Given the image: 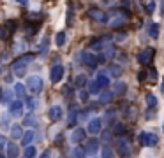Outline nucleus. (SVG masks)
I'll use <instances>...</instances> for the list:
<instances>
[{"mask_svg": "<svg viewBox=\"0 0 164 158\" xmlns=\"http://www.w3.org/2000/svg\"><path fill=\"white\" fill-rule=\"evenodd\" d=\"M148 67H150V65H148ZM147 79H150L152 83L157 81V70H155L153 67H150V69H148V72H147Z\"/></svg>", "mask_w": 164, "mask_h": 158, "instance_id": "35", "label": "nucleus"}, {"mask_svg": "<svg viewBox=\"0 0 164 158\" xmlns=\"http://www.w3.org/2000/svg\"><path fill=\"white\" fill-rule=\"evenodd\" d=\"M97 149H99V141L95 137H90L87 142V147H85V155H97Z\"/></svg>", "mask_w": 164, "mask_h": 158, "instance_id": "12", "label": "nucleus"}, {"mask_svg": "<svg viewBox=\"0 0 164 158\" xmlns=\"http://www.w3.org/2000/svg\"><path fill=\"white\" fill-rule=\"evenodd\" d=\"M145 102H147L148 109H155V107H157V98H155V95H152V93H148L147 97H145Z\"/></svg>", "mask_w": 164, "mask_h": 158, "instance_id": "23", "label": "nucleus"}, {"mask_svg": "<svg viewBox=\"0 0 164 158\" xmlns=\"http://www.w3.org/2000/svg\"><path fill=\"white\" fill-rule=\"evenodd\" d=\"M49 118L53 121H60L64 118V109H62L60 105H53V107H49Z\"/></svg>", "mask_w": 164, "mask_h": 158, "instance_id": "14", "label": "nucleus"}, {"mask_svg": "<svg viewBox=\"0 0 164 158\" xmlns=\"http://www.w3.org/2000/svg\"><path fill=\"white\" fill-rule=\"evenodd\" d=\"M85 134H87V130H85V128H74V132L71 134L72 144H80V142L85 141V137H87Z\"/></svg>", "mask_w": 164, "mask_h": 158, "instance_id": "13", "label": "nucleus"}, {"mask_svg": "<svg viewBox=\"0 0 164 158\" xmlns=\"http://www.w3.org/2000/svg\"><path fill=\"white\" fill-rule=\"evenodd\" d=\"M99 90H101V88H99V84L95 81H90V83H88V93H90V95H97Z\"/></svg>", "mask_w": 164, "mask_h": 158, "instance_id": "33", "label": "nucleus"}, {"mask_svg": "<svg viewBox=\"0 0 164 158\" xmlns=\"http://www.w3.org/2000/svg\"><path fill=\"white\" fill-rule=\"evenodd\" d=\"M88 97H90V93L87 90H80V100L81 102H88Z\"/></svg>", "mask_w": 164, "mask_h": 158, "instance_id": "42", "label": "nucleus"}, {"mask_svg": "<svg viewBox=\"0 0 164 158\" xmlns=\"http://www.w3.org/2000/svg\"><path fill=\"white\" fill-rule=\"evenodd\" d=\"M116 149H118V153H120L122 156H129L131 155V141H129V137L127 135H118L116 137Z\"/></svg>", "mask_w": 164, "mask_h": 158, "instance_id": "1", "label": "nucleus"}, {"mask_svg": "<svg viewBox=\"0 0 164 158\" xmlns=\"http://www.w3.org/2000/svg\"><path fill=\"white\" fill-rule=\"evenodd\" d=\"M12 95H14V93L4 92V95H2V102H11V100H12Z\"/></svg>", "mask_w": 164, "mask_h": 158, "instance_id": "43", "label": "nucleus"}, {"mask_svg": "<svg viewBox=\"0 0 164 158\" xmlns=\"http://www.w3.org/2000/svg\"><path fill=\"white\" fill-rule=\"evenodd\" d=\"M125 95L127 93V84L125 83H122V81H116L115 84H113V95Z\"/></svg>", "mask_w": 164, "mask_h": 158, "instance_id": "16", "label": "nucleus"}, {"mask_svg": "<svg viewBox=\"0 0 164 158\" xmlns=\"http://www.w3.org/2000/svg\"><path fill=\"white\" fill-rule=\"evenodd\" d=\"M0 39H4V41L9 39V32L6 30V27H0Z\"/></svg>", "mask_w": 164, "mask_h": 158, "instance_id": "44", "label": "nucleus"}, {"mask_svg": "<svg viewBox=\"0 0 164 158\" xmlns=\"http://www.w3.org/2000/svg\"><path fill=\"white\" fill-rule=\"evenodd\" d=\"M4 27H6V30L9 32V35H11V33L18 28V25H16V21H7V23H4Z\"/></svg>", "mask_w": 164, "mask_h": 158, "instance_id": "36", "label": "nucleus"}, {"mask_svg": "<svg viewBox=\"0 0 164 158\" xmlns=\"http://www.w3.org/2000/svg\"><path fill=\"white\" fill-rule=\"evenodd\" d=\"M25 104H27V109H30V111H34L35 109V105H37L35 98H32V97H28L27 100H25Z\"/></svg>", "mask_w": 164, "mask_h": 158, "instance_id": "39", "label": "nucleus"}, {"mask_svg": "<svg viewBox=\"0 0 164 158\" xmlns=\"http://www.w3.org/2000/svg\"><path fill=\"white\" fill-rule=\"evenodd\" d=\"M125 37H127V33H118V35H116V42H122V41H125Z\"/></svg>", "mask_w": 164, "mask_h": 158, "instance_id": "51", "label": "nucleus"}, {"mask_svg": "<svg viewBox=\"0 0 164 158\" xmlns=\"http://www.w3.org/2000/svg\"><path fill=\"white\" fill-rule=\"evenodd\" d=\"M113 14H116V16H113L111 19H108V25H109L111 28H122V27H124V23L127 21V18L124 16L120 11L113 12Z\"/></svg>", "mask_w": 164, "mask_h": 158, "instance_id": "8", "label": "nucleus"}, {"mask_svg": "<svg viewBox=\"0 0 164 158\" xmlns=\"http://www.w3.org/2000/svg\"><path fill=\"white\" fill-rule=\"evenodd\" d=\"M62 139H64V135H62V134H58V137H57V139H55V142H57V144H58V142H62Z\"/></svg>", "mask_w": 164, "mask_h": 158, "instance_id": "52", "label": "nucleus"}, {"mask_svg": "<svg viewBox=\"0 0 164 158\" xmlns=\"http://www.w3.org/2000/svg\"><path fill=\"white\" fill-rule=\"evenodd\" d=\"M67 27H72V9H69L67 12Z\"/></svg>", "mask_w": 164, "mask_h": 158, "instance_id": "49", "label": "nucleus"}, {"mask_svg": "<svg viewBox=\"0 0 164 158\" xmlns=\"http://www.w3.org/2000/svg\"><path fill=\"white\" fill-rule=\"evenodd\" d=\"M145 11H147V14H152V12L155 11V4H153V2H150V4L145 7Z\"/></svg>", "mask_w": 164, "mask_h": 158, "instance_id": "46", "label": "nucleus"}, {"mask_svg": "<svg viewBox=\"0 0 164 158\" xmlns=\"http://www.w3.org/2000/svg\"><path fill=\"white\" fill-rule=\"evenodd\" d=\"M124 116H125V120L136 121V118H138V109H136V107H127L125 113H124Z\"/></svg>", "mask_w": 164, "mask_h": 158, "instance_id": "22", "label": "nucleus"}, {"mask_svg": "<svg viewBox=\"0 0 164 158\" xmlns=\"http://www.w3.org/2000/svg\"><path fill=\"white\" fill-rule=\"evenodd\" d=\"M18 4H21V6H27V0H16Z\"/></svg>", "mask_w": 164, "mask_h": 158, "instance_id": "53", "label": "nucleus"}, {"mask_svg": "<svg viewBox=\"0 0 164 158\" xmlns=\"http://www.w3.org/2000/svg\"><path fill=\"white\" fill-rule=\"evenodd\" d=\"M113 100V93L111 92H99V104H102V105H106V104H109Z\"/></svg>", "mask_w": 164, "mask_h": 158, "instance_id": "20", "label": "nucleus"}, {"mask_svg": "<svg viewBox=\"0 0 164 158\" xmlns=\"http://www.w3.org/2000/svg\"><path fill=\"white\" fill-rule=\"evenodd\" d=\"M145 79H147V70H139V72H138V81L143 83Z\"/></svg>", "mask_w": 164, "mask_h": 158, "instance_id": "45", "label": "nucleus"}, {"mask_svg": "<svg viewBox=\"0 0 164 158\" xmlns=\"http://www.w3.org/2000/svg\"><path fill=\"white\" fill-rule=\"evenodd\" d=\"M35 155H37V149H35V146H30V144H27L25 151H23V156H27V158H34Z\"/></svg>", "mask_w": 164, "mask_h": 158, "instance_id": "28", "label": "nucleus"}, {"mask_svg": "<svg viewBox=\"0 0 164 158\" xmlns=\"http://www.w3.org/2000/svg\"><path fill=\"white\" fill-rule=\"evenodd\" d=\"M78 120H80V116H78V107L76 105H71V111H69V121H67V125L71 126V128H74L78 123Z\"/></svg>", "mask_w": 164, "mask_h": 158, "instance_id": "15", "label": "nucleus"}, {"mask_svg": "<svg viewBox=\"0 0 164 158\" xmlns=\"http://www.w3.org/2000/svg\"><path fill=\"white\" fill-rule=\"evenodd\" d=\"M6 144H7V139L4 135H0V149H4V147H6Z\"/></svg>", "mask_w": 164, "mask_h": 158, "instance_id": "50", "label": "nucleus"}, {"mask_svg": "<svg viewBox=\"0 0 164 158\" xmlns=\"http://www.w3.org/2000/svg\"><path fill=\"white\" fill-rule=\"evenodd\" d=\"M102 51H104V53H101V55H102L106 60H108V58H113V56L116 55V48H115V46H108L106 49L102 48Z\"/></svg>", "mask_w": 164, "mask_h": 158, "instance_id": "25", "label": "nucleus"}, {"mask_svg": "<svg viewBox=\"0 0 164 158\" xmlns=\"http://www.w3.org/2000/svg\"><path fill=\"white\" fill-rule=\"evenodd\" d=\"M55 44H57L58 48L66 46V33H64V32H58V33H57V35H55Z\"/></svg>", "mask_w": 164, "mask_h": 158, "instance_id": "31", "label": "nucleus"}, {"mask_svg": "<svg viewBox=\"0 0 164 158\" xmlns=\"http://www.w3.org/2000/svg\"><path fill=\"white\" fill-rule=\"evenodd\" d=\"M2 95H4V90L0 88V102H2Z\"/></svg>", "mask_w": 164, "mask_h": 158, "instance_id": "55", "label": "nucleus"}, {"mask_svg": "<svg viewBox=\"0 0 164 158\" xmlns=\"http://www.w3.org/2000/svg\"><path fill=\"white\" fill-rule=\"evenodd\" d=\"M12 74H14V76H18V77H23L25 74H27V63H25V62H21L20 58H18V60H14V62H12Z\"/></svg>", "mask_w": 164, "mask_h": 158, "instance_id": "9", "label": "nucleus"}, {"mask_svg": "<svg viewBox=\"0 0 164 158\" xmlns=\"http://www.w3.org/2000/svg\"><path fill=\"white\" fill-rule=\"evenodd\" d=\"M81 62H83V65H87L88 69H95L99 65L97 56L93 55V53H88V51H83L81 53Z\"/></svg>", "mask_w": 164, "mask_h": 158, "instance_id": "6", "label": "nucleus"}, {"mask_svg": "<svg viewBox=\"0 0 164 158\" xmlns=\"http://www.w3.org/2000/svg\"><path fill=\"white\" fill-rule=\"evenodd\" d=\"M6 146H7V156H11V158L18 156V146L14 142H7Z\"/></svg>", "mask_w": 164, "mask_h": 158, "instance_id": "26", "label": "nucleus"}, {"mask_svg": "<svg viewBox=\"0 0 164 158\" xmlns=\"http://www.w3.org/2000/svg\"><path fill=\"white\" fill-rule=\"evenodd\" d=\"M101 126H102V120H101V118H93V120L88 121L87 132L90 134V135H95V134H99V132H101Z\"/></svg>", "mask_w": 164, "mask_h": 158, "instance_id": "10", "label": "nucleus"}, {"mask_svg": "<svg viewBox=\"0 0 164 158\" xmlns=\"http://www.w3.org/2000/svg\"><path fill=\"white\" fill-rule=\"evenodd\" d=\"M11 105H9V113H11V116H14V118H20V116L23 114V102L21 100H11Z\"/></svg>", "mask_w": 164, "mask_h": 158, "instance_id": "11", "label": "nucleus"}, {"mask_svg": "<svg viewBox=\"0 0 164 158\" xmlns=\"http://www.w3.org/2000/svg\"><path fill=\"white\" fill-rule=\"evenodd\" d=\"M72 156H78V158L85 156V147H80V146H76L74 149H72Z\"/></svg>", "mask_w": 164, "mask_h": 158, "instance_id": "38", "label": "nucleus"}, {"mask_svg": "<svg viewBox=\"0 0 164 158\" xmlns=\"http://www.w3.org/2000/svg\"><path fill=\"white\" fill-rule=\"evenodd\" d=\"M101 156H104V158H109V156H113V151H111V147L104 146L102 149H101Z\"/></svg>", "mask_w": 164, "mask_h": 158, "instance_id": "41", "label": "nucleus"}, {"mask_svg": "<svg viewBox=\"0 0 164 158\" xmlns=\"http://www.w3.org/2000/svg\"><path fill=\"white\" fill-rule=\"evenodd\" d=\"M0 74H2V65H0Z\"/></svg>", "mask_w": 164, "mask_h": 158, "instance_id": "56", "label": "nucleus"}, {"mask_svg": "<svg viewBox=\"0 0 164 158\" xmlns=\"http://www.w3.org/2000/svg\"><path fill=\"white\" fill-rule=\"evenodd\" d=\"M161 93H164V79H162V84H161Z\"/></svg>", "mask_w": 164, "mask_h": 158, "instance_id": "54", "label": "nucleus"}, {"mask_svg": "<svg viewBox=\"0 0 164 158\" xmlns=\"http://www.w3.org/2000/svg\"><path fill=\"white\" fill-rule=\"evenodd\" d=\"M88 18H92L93 21L102 23V25H108V19H109V16L102 11V9H90V11H88Z\"/></svg>", "mask_w": 164, "mask_h": 158, "instance_id": "4", "label": "nucleus"}, {"mask_svg": "<svg viewBox=\"0 0 164 158\" xmlns=\"http://www.w3.org/2000/svg\"><path fill=\"white\" fill-rule=\"evenodd\" d=\"M14 95L21 98L23 95H25V84H21V83H16V84H14Z\"/></svg>", "mask_w": 164, "mask_h": 158, "instance_id": "32", "label": "nucleus"}, {"mask_svg": "<svg viewBox=\"0 0 164 158\" xmlns=\"http://www.w3.org/2000/svg\"><path fill=\"white\" fill-rule=\"evenodd\" d=\"M113 134H115L116 137H118V135H125V134H127V126L124 125V123H120V121H118V123H115V125H113Z\"/></svg>", "mask_w": 164, "mask_h": 158, "instance_id": "21", "label": "nucleus"}, {"mask_svg": "<svg viewBox=\"0 0 164 158\" xmlns=\"http://www.w3.org/2000/svg\"><path fill=\"white\" fill-rule=\"evenodd\" d=\"M0 126H2V128H4V130H7V128H9V118H2V123H0Z\"/></svg>", "mask_w": 164, "mask_h": 158, "instance_id": "48", "label": "nucleus"}, {"mask_svg": "<svg viewBox=\"0 0 164 158\" xmlns=\"http://www.w3.org/2000/svg\"><path fill=\"white\" fill-rule=\"evenodd\" d=\"M87 81H88V77L85 76V74H80V76H76V79H74V86L83 88L85 84H87Z\"/></svg>", "mask_w": 164, "mask_h": 158, "instance_id": "29", "label": "nucleus"}, {"mask_svg": "<svg viewBox=\"0 0 164 158\" xmlns=\"http://www.w3.org/2000/svg\"><path fill=\"white\" fill-rule=\"evenodd\" d=\"M62 77H64V65L62 63H55L53 69H51V74H49V79H51L53 84H57V83H60Z\"/></svg>", "mask_w": 164, "mask_h": 158, "instance_id": "5", "label": "nucleus"}, {"mask_svg": "<svg viewBox=\"0 0 164 158\" xmlns=\"http://www.w3.org/2000/svg\"><path fill=\"white\" fill-rule=\"evenodd\" d=\"M35 123H37V120H35V116H34L32 111H30V113L23 118V125H25V126H34Z\"/></svg>", "mask_w": 164, "mask_h": 158, "instance_id": "27", "label": "nucleus"}, {"mask_svg": "<svg viewBox=\"0 0 164 158\" xmlns=\"http://www.w3.org/2000/svg\"><path fill=\"white\" fill-rule=\"evenodd\" d=\"M48 49H49V39L46 37L43 42H41V46H39V51H41V55H46V53H48Z\"/></svg>", "mask_w": 164, "mask_h": 158, "instance_id": "34", "label": "nucleus"}, {"mask_svg": "<svg viewBox=\"0 0 164 158\" xmlns=\"http://www.w3.org/2000/svg\"><path fill=\"white\" fill-rule=\"evenodd\" d=\"M104 2H109V0H104Z\"/></svg>", "mask_w": 164, "mask_h": 158, "instance_id": "58", "label": "nucleus"}, {"mask_svg": "<svg viewBox=\"0 0 164 158\" xmlns=\"http://www.w3.org/2000/svg\"><path fill=\"white\" fill-rule=\"evenodd\" d=\"M34 137H35V134H34L32 130L25 132V134H23V135H21V142H23V146H27V144H32Z\"/></svg>", "mask_w": 164, "mask_h": 158, "instance_id": "24", "label": "nucleus"}, {"mask_svg": "<svg viewBox=\"0 0 164 158\" xmlns=\"http://www.w3.org/2000/svg\"><path fill=\"white\" fill-rule=\"evenodd\" d=\"M102 141L104 142H111V141H113V137H111L109 132H102Z\"/></svg>", "mask_w": 164, "mask_h": 158, "instance_id": "47", "label": "nucleus"}, {"mask_svg": "<svg viewBox=\"0 0 164 158\" xmlns=\"http://www.w3.org/2000/svg\"><path fill=\"white\" fill-rule=\"evenodd\" d=\"M9 134H11V139L18 141V139H21V135H23V128L20 125H12L11 130H9Z\"/></svg>", "mask_w": 164, "mask_h": 158, "instance_id": "19", "label": "nucleus"}, {"mask_svg": "<svg viewBox=\"0 0 164 158\" xmlns=\"http://www.w3.org/2000/svg\"><path fill=\"white\" fill-rule=\"evenodd\" d=\"M153 56H155V49H153V48L143 49V51H139V53H138V63H139V65H145V67L152 65Z\"/></svg>", "mask_w": 164, "mask_h": 158, "instance_id": "2", "label": "nucleus"}, {"mask_svg": "<svg viewBox=\"0 0 164 158\" xmlns=\"http://www.w3.org/2000/svg\"><path fill=\"white\" fill-rule=\"evenodd\" d=\"M34 58H35V55H34V53H27V55L20 56V60H21V62H25V63H32V62H34Z\"/></svg>", "mask_w": 164, "mask_h": 158, "instance_id": "37", "label": "nucleus"}, {"mask_svg": "<svg viewBox=\"0 0 164 158\" xmlns=\"http://www.w3.org/2000/svg\"><path fill=\"white\" fill-rule=\"evenodd\" d=\"M109 72H111V76H113V77H120L122 74H124V69L116 63V65H111V67H109Z\"/></svg>", "mask_w": 164, "mask_h": 158, "instance_id": "30", "label": "nucleus"}, {"mask_svg": "<svg viewBox=\"0 0 164 158\" xmlns=\"http://www.w3.org/2000/svg\"><path fill=\"white\" fill-rule=\"evenodd\" d=\"M28 90L32 93H41V90H43V79L39 76H32L28 77V83H27Z\"/></svg>", "mask_w": 164, "mask_h": 158, "instance_id": "7", "label": "nucleus"}, {"mask_svg": "<svg viewBox=\"0 0 164 158\" xmlns=\"http://www.w3.org/2000/svg\"><path fill=\"white\" fill-rule=\"evenodd\" d=\"M162 132H164V123H162Z\"/></svg>", "mask_w": 164, "mask_h": 158, "instance_id": "57", "label": "nucleus"}, {"mask_svg": "<svg viewBox=\"0 0 164 158\" xmlns=\"http://www.w3.org/2000/svg\"><path fill=\"white\" fill-rule=\"evenodd\" d=\"M138 141L141 146H148V147H153L159 144V137L155 134H150V132H139L138 135Z\"/></svg>", "mask_w": 164, "mask_h": 158, "instance_id": "3", "label": "nucleus"}, {"mask_svg": "<svg viewBox=\"0 0 164 158\" xmlns=\"http://www.w3.org/2000/svg\"><path fill=\"white\" fill-rule=\"evenodd\" d=\"M159 33H161L159 23H148V35L152 39H159Z\"/></svg>", "mask_w": 164, "mask_h": 158, "instance_id": "18", "label": "nucleus"}, {"mask_svg": "<svg viewBox=\"0 0 164 158\" xmlns=\"http://www.w3.org/2000/svg\"><path fill=\"white\" fill-rule=\"evenodd\" d=\"M39 27H41V23H35V25H30V23H28L27 25V33H32L34 35V33L39 30Z\"/></svg>", "mask_w": 164, "mask_h": 158, "instance_id": "40", "label": "nucleus"}, {"mask_svg": "<svg viewBox=\"0 0 164 158\" xmlns=\"http://www.w3.org/2000/svg\"><path fill=\"white\" fill-rule=\"evenodd\" d=\"M95 83L99 84V88H108L109 86V77L104 74V72H99L97 74V79H95Z\"/></svg>", "mask_w": 164, "mask_h": 158, "instance_id": "17", "label": "nucleus"}]
</instances>
